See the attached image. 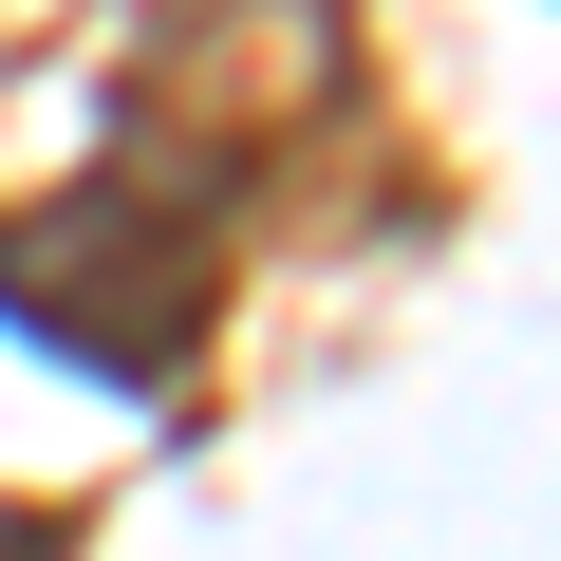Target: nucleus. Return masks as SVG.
<instances>
[]
</instances>
